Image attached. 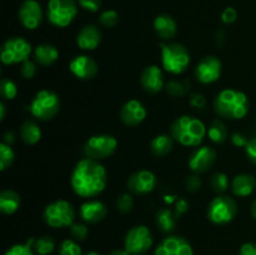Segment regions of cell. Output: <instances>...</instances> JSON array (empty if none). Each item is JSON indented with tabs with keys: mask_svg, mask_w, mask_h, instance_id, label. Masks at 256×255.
Listing matches in <instances>:
<instances>
[{
	"mask_svg": "<svg viewBox=\"0 0 256 255\" xmlns=\"http://www.w3.org/2000/svg\"><path fill=\"white\" fill-rule=\"evenodd\" d=\"M60 105V98L56 92L44 89L35 94L34 99L30 102L29 110L34 118L48 122L59 112Z\"/></svg>",
	"mask_w": 256,
	"mask_h": 255,
	"instance_id": "obj_5",
	"label": "cell"
},
{
	"mask_svg": "<svg viewBox=\"0 0 256 255\" xmlns=\"http://www.w3.org/2000/svg\"><path fill=\"white\" fill-rule=\"evenodd\" d=\"M69 69L72 74L82 80H90L96 76L99 68L96 62L88 55H79L70 62Z\"/></svg>",
	"mask_w": 256,
	"mask_h": 255,
	"instance_id": "obj_17",
	"label": "cell"
},
{
	"mask_svg": "<svg viewBox=\"0 0 256 255\" xmlns=\"http://www.w3.org/2000/svg\"><path fill=\"white\" fill-rule=\"evenodd\" d=\"M214 109L216 114L224 119H242L250 110L249 98L239 90L224 89L215 98Z\"/></svg>",
	"mask_w": 256,
	"mask_h": 255,
	"instance_id": "obj_2",
	"label": "cell"
},
{
	"mask_svg": "<svg viewBox=\"0 0 256 255\" xmlns=\"http://www.w3.org/2000/svg\"><path fill=\"white\" fill-rule=\"evenodd\" d=\"M245 152H246L250 162L256 165V138H252V139L249 140L248 145L245 146Z\"/></svg>",
	"mask_w": 256,
	"mask_h": 255,
	"instance_id": "obj_44",
	"label": "cell"
},
{
	"mask_svg": "<svg viewBox=\"0 0 256 255\" xmlns=\"http://www.w3.org/2000/svg\"><path fill=\"white\" fill-rule=\"evenodd\" d=\"M210 185H212V190L215 192H226L229 189V178L224 172H215L212 178H210Z\"/></svg>",
	"mask_w": 256,
	"mask_h": 255,
	"instance_id": "obj_32",
	"label": "cell"
},
{
	"mask_svg": "<svg viewBox=\"0 0 256 255\" xmlns=\"http://www.w3.org/2000/svg\"><path fill=\"white\" fill-rule=\"evenodd\" d=\"M188 89H189L188 82H180L176 80H172L165 85V90L168 92V94L172 95V96H182V95L186 94Z\"/></svg>",
	"mask_w": 256,
	"mask_h": 255,
	"instance_id": "obj_35",
	"label": "cell"
},
{
	"mask_svg": "<svg viewBox=\"0 0 256 255\" xmlns=\"http://www.w3.org/2000/svg\"><path fill=\"white\" fill-rule=\"evenodd\" d=\"M189 102H190V105L196 108V109H202V108H204L205 105H206V100H205L204 95L198 94V92H194V94L190 95Z\"/></svg>",
	"mask_w": 256,
	"mask_h": 255,
	"instance_id": "obj_45",
	"label": "cell"
},
{
	"mask_svg": "<svg viewBox=\"0 0 256 255\" xmlns=\"http://www.w3.org/2000/svg\"><path fill=\"white\" fill-rule=\"evenodd\" d=\"M108 208L100 200H88L80 205L79 215L82 222L89 224H96L106 216Z\"/></svg>",
	"mask_w": 256,
	"mask_h": 255,
	"instance_id": "obj_20",
	"label": "cell"
},
{
	"mask_svg": "<svg viewBox=\"0 0 256 255\" xmlns=\"http://www.w3.org/2000/svg\"><path fill=\"white\" fill-rule=\"evenodd\" d=\"M239 255H256V244L254 242H245L240 248Z\"/></svg>",
	"mask_w": 256,
	"mask_h": 255,
	"instance_id": "obj_48",
	"label": "cell"
},
{
	"mask_svg": "<svg viewBox=\"0 0 256 255\" xmlns=\"http://www.w3.org/2000/svg\"><path fill=\"white\" fill-rule=\"evenodd\" d=\"M162 64L165 72L170 74H182L190 65V52L185 45L180 42H160Z\"/></svg>",
	"mask_w": 256,
	"mask_h": 255,
	"instance_id": "obj_4",
	"label": "cell"
},
{
	"mask_svg": "<svg viewBox=\"0 0 256 255\" xmlns=\"http://www.w3.org/2000/svg\"><path fill=\"white\" fill-rule=\"evenodd\" d=\"M252 218L256 220V199L254 200V202H252Z\"/></svg>",
	"mask_w": 256,
	"mask_h": 255,
	"instance_id": "obj_52",
	"label": "cell"
},
{
	"mask_svg": "<svg viewBox=\"0 0 256 255\" xmlns=\"http://www.w3.org/2000/svg\"><path fill=\"white\" fill-rule=\"evenodd\" d=\"M108 174L98 160L85 158L76 162L70 176L72 190L80 198L92 199L102 194L106 188Z\"/></svg>",
	"mask_w": 256,
	"mask_h": 255,
	"instance_id": "obj_1",
	"label": "cell"
},
{
	"mask_svg": "<svg viewBox=\"0 0 256 255\" xmlns=\"http://www.w3.org/2000/svg\"><path fill=\"white\" fill-rule=\"evenodd\" d=\"M189 209V202H188L186 199H178L176 202H175V215L176 216H180L184 212H188Z\"/></svg>",
	"mask_w": 256,
	"mask_h": 255,
	"instance_id": "obj_47",
	"label": "cell"
},
{
	"mask_svg": "<svg viewBox=\"0 0 256 255\" xmlns=\"http://www.w3.org/2000/svg\"><path fill=\"white\" fill-rule=\"evenodd\" d=\"M154 28L156 34L162 40H170L176 34V22L174 18L168 14L158 15L154 20Z\"/></svg>",
	"mask_w": 256,
	"mask_h": 255,
	"instance_id": "obj_23",
	"label": "cell"
},
{
	"mask_svg": "<svg viewBox=\"0 0 256 255\" xmlns=\"http://www.w3.org/2000/svg\"><path fill=\"white\" fill-rule=\"evenodd\" d=\"M35 62L42 66H50L59 58V50L52 44H42L35 48Z\"/></svg>",
	"mask_w": 256,
	"mask_h": 255,
	"instance_id": "obj_24",
	"label": "cell"
},
{
	"mask_svg": "<svg viewBox=\"0 0 256 255\" xmlns=\"http://www.w3.org/2000/svg\"><path fill=\"white\" fill-rule=\"evenodd\" d=\"M216 160V152L209 146L196 148L189 156V168L195 174L206 172Z\"/></svg>",
	"mask_w": 256,
	"mask_h": 255,
	"instance_id": "obj_16",
	"label": "cell"
},
{
	"mask_svg": "<svg viewBox=\"0 0 256 255\" xmlns=\"http://www.w3.org/2000/svg\"><path fill=\"white\" fill-rule=\"evenodd\" d=\"M110 255H132V254H130V252L125 249H116V250H114V252H112Z\"/></svg>",
	"mask_w": 256,
	"mask_h": 255,
	"instance_id": "obj_50",
	"label": "cell"
},
{
	"mask_svg": "<svg viewBox=\"0 0 256 255\" xmlns=\"http://www.w3.org/2000/svg\"><path fill=\"white\" fill-rule=\"evenodd\" d=\"M102 42V32L95 25H85L76 36V44L82 50H95Z\"/></svg>",
	"mask_w": 256,
	"mask_h": 255,
	"instance_id": "obj_21",
	"label": "cell"
},
{
	"mask_svg": "<svg viewBox=\"0 0 256 255\" xmlns=\"http://www.w3.org/2000/svg\"><path fill=\"white\" fill-rule=\"evenodd\" d=\"M236 212V202L228 195H219L208 206V219L216 225H225L234 220Z\"/></svg>",
	"mask_w": 256,
	"mask_h": 255,
	"instance_id": "obj_8",
	"label": "cell"
},
{
	"mask_svg": "<svg viewBox=\"0 0 256 255\" xmlns=\"http://www.w3.org/2000/svg\"><path fill=\"white\" fill-rule=\"evenodd\" d=\"M228 135H229V132H228L226 125L219 119L214 120L208 129V136L215 144H222L228 139Z\"/></svg>",
	"mask_w": 256,
	"mask_h": 255,
	"instance_id": "obj_29",
	"label": "cell"
},
{
	"mask_svg": "<svg viewBox=\"0 0 256 255\" xmlns=\"http://www.w3.org/2000/svg\"><path fill=\"white\" fill-rule=\"evenodd\" d=\"M32 249L38 255H49L54 252L55 242L52 236H42L34 240Z\"/></svg>",
	"mask_w": 256,
	"mask_h": 255,
	"instance_id": "obj_30",
	"label": "cell"
},
{
	"mask_svg": "<svg viewBox=\"0 0 256 255\" xmlns=\"http://www.w3.org/2000/svg\"><path fill=\"white\" fill-rule=\"evenodd\" d=\"M238 19V12L234 8H226L222 12V20L224 24H232Z\"/></svg>",
	"mask_w": 256,
	"mask_h": 255,
	"instance_id": "obj_43",
	"label": "cell"
},
{
	"mask_svg": "<svg viewBox=\"0 0 256 255\" xmlns=\"http://www.w3.org/2000/svg\"><path fill=\"white\" fill-rule=\"evenodd\" d=\"M118 148V140L112 135L99 134L90 138L84 145V154L94 160H102L112 156Z\"/></svg>",
	"mask_w": 256,
	"mask_h": 255,
	"instance_id": "obj_10",
	"label": "cell"
},
{
	"mask_svg": "<svg viewBox=\"0 0 256 255\" xmlns=\"http://www.w3.org/2000/svg\"><path fill=\"white\" fill-rule=\"evenodd\" d=\"M132 205H134V199H132V195L128 194V192L119 195V198L116 200V208L120 212L128 214V212H132Z\"/></svg>",
	"mask_w": 256,
	"mask_h": 255,
	"instance_id": "obj_38",
	"label": "cell"
},
{
	"mask_svg": "<svg viewBox=\"0 0 256 255\" xmlns=\"http://www.w3.org/2000/svg\"><path fill=\"white\" fill-rule=\"evenodd\" d=\"M78 15V4L75 0H49L46 16L49 22L58 28H66Z\"/></svg>",
	"mask_w": 256,
	"mask_h": 255,
	"instance_id": "obj_7",
	"label": "cell"
},
{
	"mask_svg": "<svg viewBox=\"0 0 256 255\" xmlns=\"http://www.w3.org/2000/svg\"><path fill=\"white\" fill-rule=\"evenodd\" d=\"M70 234L78 242H82V240L86 239L88 234H89V230L85 224L82 222H74V224L70 226Z\"/></svg>",
	"mask_w": 256,
	"mask_h": 255,
	"instance_id": "obj_39",
	"label": "cell"
},
{
	"mask_svg": "<svg viewBox=\"0 0 256 255\" xmlns=\"http://www.w3.org/2000/svg\"><path fill=\"white\" fill-rule=\"evenodd\" d=\"M30 54H32V44L22 36H12L2 44L0 59L5 65L19 64L29 60Z\"/></svg>",
	"mask_w": 256,
	"mask_h": 255,
	"instance_id": "obj_9",
	"label": "cell"
},
{
	"mask_svg": "<svg viewBox=\"0 0 256 255\" xmlns=\"http://www.w3.org/2000/svg\"><path fill=\"white\" fill-rule=\"evenodd\" d=\"M0 95L4 100H12L18 95V88L10 79H2L0 82Z\"/></svg>",
	"mask_w": 256,
	"mask_h": 255,
	"instance_id": "obj_33",
	"label": "cell"
},
{
	"mask_svg": "<svg viewBox=\"0 0 256 255\" xmlns=\"http://www.w3.org/2000/svg\"><path fill=\"white\" fill-rule=\"evenodd\" d=\"M14 142H15L14 134H12V132H8L6 134L4 135V142H5V144H8V145H12Z\"/></svg>",
	"mask_w": 256,
	"mask_h": 255,
	"instance_id": "obj_49",
	"label": "cell"
},
{
	"mask_svg": "<svg viewBox=\"0 0 256 255\" xmlns=\"http://www.w3.org/2000/svg\"><path fill=\"white\" fill-rule=\"evenodd\" d=\"M5 112H6V108H5L4 102H0V120L5 119Z\"/></svg>",
	"mask_w": 256,
	"mask_h": 255,
	"instance_id": "obj_51",
	"label": "cell"
},
{
	"mask_svg": "<svg viewBox=\"0 0 256 255\" xmlns=\"http://www.w3.org/2000/svg\"><path fill=\"white\" fill-rule=\"evenodd\" d=\"M222 72V64L220 59L214 55L202 58L195 69V78L202 84H212L219 80Z\"/></svg>",
	"mask_w": 256,
	"mask_h": 255,
	"instance_id": "obj_12",
	"label": "cell"
},
{
	"mask_svg": "<svg viewBox=\"0 0 256 255\" xmlns=\"http://www.w3.org/2000/svg\"><path fill=\"white\" fill-rule=\"evenodd\" d=\"M119 22V14L115 10H105L100 14L99 22L104 28H112Z\"/></svg>",
	"mask_w": 256,
	"mask_h": 255,
	"instance_id": "obj_37",
	"label": "cell"
},
{
	"mask_svg": "<svg viewBox=\"0 0 256 255\" xmlns=\"http://www.w3.org/2000/svg\"><path fill=\"white\" fill-rule=\"evenodd\" d=\"M15 154L12 152V146L5 142L0 144V170L5 172L8 168L12 166V164L14 162Z\"/></svg>",
	"mask_w": 256,
	"mask_h": 255,
	"instance_id": "obj_31",
	"label": "cell"
},
{
	"mask_svg": "<svg viewBox=\"0 0 256 255\" xmlns=\"http://www.w3.org/2000/svg\"><path fill=\"white\" fill-rule=\"evenodd\" d=\"M19 20L25 29L35 30L42 22V8L36 0H25L19 8Z\"/></svg>",
	"mask_w": 256,
	"mask_h": 255,
	"instance_id": "obj_14",
	"label": "cell"
},
{
	"mask_svg": "<svg viewBox=\"0 0 256 255\" xmlns=\"http://www.w3.org/2000/svg\"><path fill=\"white\" fill-rule=\"evenodd\" d=\"M20 136L25 144L34 145L42 138V130L36 122H34L32 120H26L20 128Z\"/></svg>",
	"mask_w": 256,
	"mask_h": 255,
	"instance_id": "obj_28",
	"label": "cell"
},
{
	"mask_svg": "<svg viewBox=\"0 0 256 255\" xmlns=\"http://www.w3.org/2000/svg\"><path fill=\"white\" fill-rule=\"evenodd\" d=\"M206 134L208 130L204 122L189 115L175 119L170 126L172 139L184 146H199Z\"/></svg>",
	"mask_w": 256,
	"mask_h": 255,
	"instance_id": "obj_3",
	"label": "cell"
},
{
	"mask_svg": "<svg viewBox=\"0 0 256 255\" xmlns=\"http://www.w3.org/2000/svg\"><path fill=\"white\" fill-rule=\"evenodd\" d=\"M154 255H194V250L185 238L169 235L158 245Z\"/></svg>",
	"mask_w": 256,
	"mask_h": 255,
	"instance_id": "obj_13",
	"label": "cell"
},
{
	"mask_svg": "<svg viewBox=\"0 0 256 255\" xmlns=\"http://www.w3.org/2000/svg\"><path fill=\"white\" fill-rule=\"evenodd\" d=\"M20 72L25 79H32L36 72V64L32 60H26V62H22V68H20Z\"/></svg>",
	"mask_w": 256,
	"mask_h": 255,
	"instance_id": "obj_40",
	"label": "cell"
},
{
	"mask_svg": "<svg viewBox=\"0 0 256 255\" xmlns=\"http://www.w3.org/2000/svg\"><path fill=\"white\" fill-rule=\"evenodd\" d=\"M140 84L149 94H158L164 89V75L158 65H150L142 70L140 75Z\"/></svg>",
	"mask_w": 256,
	"mask_h": 255,
	"instance_id": "obj_19",
	"label": "cell"
},
{
	"mask_svg": "<svg viewBox=\"0 0 256 255\" xmlns=\"http://www.w3.org/2000/svg\"><path fill=\"white\" fill-rule=\"evenodd\" d=\"M42 216L45 222L54 229L72 226L75 220V209L66 200H56L46 205Z\"/></svg>",
	"mask_w": 256,
	"mask_h": 255,
	"instance_id": "obj_6",
	"label": "cell"
},
{
	"mask_svg": "<svg viewBox=\"0 0 256 255\" xmlns=\"http://www.w3.org/2000/svg\"><path fill=\"white\" fill-rule=\"evenodd\" d=\"M172 146H174V139L172 135H158L150 142V150L155 156H165L172 152Z\"/></svg>",
	"mask_w": 256,
	"mask_h": 255,
	"instance_id": "obj_26",
	"label": "cell"
},
{
	"mask_svg": "<svg viewBox=\"0 0 256 255\" xmlns=\"http://www.w3.org/2000/svg\"><path fill=\"white\" fill-rule=\"evenodd\" d=\"M84 255H100V254H98L96 252H86V254H84Z\"/></svg>",
	"mask_w": 256,
	"mask_h": 255,
	"instance_id": "obj_53",
	"label": "cell"
},
{
	"mask_svg": "<svg viewBox=\"0 0 256 255\" xmlns=\"http://www.w3.org/2000/svg\"><path fill=\"white\" fill-rule=\"evenodd\" d=\"M59 255H82V248L74 240L66 239L60 244Z\"/></svg>",
	"mask_w": 256,
	"mask_h": 255,
	"instance_id": "obj_36",
	"label": "cell"
},
{
	"mask_svg": "<svg viewBox=\"0 0 256 255\" xmlns=\"http://www.w3.org/2000/svg\"><path fill=\"white\" fill-rule=\"evenodd\" d=\"M78 4L84 10L90 12H96L102 8V0H78Z\"/></svg>",
	"mask_w": 256,
	"mask_h": 255,
	"instance_id": "obj_41",
	"label": "cell"
},
{
	"mask_svg": "<svg viewBox=\"0 0 256 255\" xmlns=\"http://www.w3.org/2000/svg\"><path fill=\"white\" fill-rule=\"evenodd\" d=\"M158 185L156 176L149 170H139L128 179V189L136 195H146L154 192Z\"/></svg>",
	"mask_w": 256,
	"mask_h": 255,
	"instance_id": "obj_15",
	"label": "cell"
},
{
	"mask_svg": "<svg viewBox=\"0 0 256 255\" xmlns=\"http://www.w3.org/2000/svg\"><path fill=\"white\" fill-rule=\"evenodd\" d=\"M22 204L20 195L14 190H2L0 192V212L5 215H12L19 209Z\"/></svg>",
	"mask_w": 256,
	"mask_h": 255,
	"instance_id": "obj_25",
	"label": "cell"
},
{
	"mask_svg": "<svg viewBox=\"0 0 256 255\" xmlns=\"http://www.w3.org/2000/svg\"><path fill=\"white\" fill-rule=\"evenodd\" d=\"M32 244H34V239H29L25 244L12 245L6 250L5 255H35L32 252Z\"/></svg>",
	"mask_w": 256,
	"mask_h": 255,
	"instance_id": "obj_34",
	"label": "cell"
},
{
	"mask_svg": "<svg viewBox=\"0 0 256 255\" xmlns=\"http://www.w3.org/2000/svg\"><path fill=\"white\" fill-rule=\"evenodd\" d=\"M176 215L168 208L160 209L156 212V225L160 232L164 234H169L176 226Z\"/></svg>",
	"mask_w": 256,
	"mask_h": 255,
	"instance_id": "obj_27",
	"label": "cell"
},
{
	"mask_svg": "<svg viewBox=\"0 0 256 255\" xmlns=\"http://www.w3.org/2000/svg\"><path fill=\"white\" fill-rule=\"evenodd\" d=\"M256 188V180L250 174H240L232 179V190L234 195L239 198L249 196L254 192Z\"/></svg>",
	"mask_w": 256,
	"mask_h": 255,
	"instance_id": "obj_22",
	"label": "cell"
},
{
	"mask_svg": "<svg viewBox=\"0 0 256 255\" xmlns=\"http://www.w3.org/2000/svg\"><path fill=\"white\" fill-rule=\"evenodd\" d=\"M185 186L186 190L190 192H199L200 188H202V180L198 175H192V176H188L186 182H185Z\"/></svg>",
	"mask_w": 256,
	"mask_h": 255,
	"instance_id": "obj_42",
	"label": "cell"
},
{
	"mask_svg": "<svg viewBox=\"0 0 256 255\" xmlns=\"http://www.w3.org/2000/svg\"><path fill=\"white\" fill-rule=\"evenodd\" d=\"M232 142L238 148H245L248 145V142H249V140H248V138L245 136L244 134H242V132H234V134L232 135Z\"/></svg>",
	"mask_w": 256,
	"mask_h": 255,
	"instance_id": "obj_46",
	"label": "cell"
},
{
	"mask_svg": "<svg viewBox=\"0 0 256 255\" xmlns=\"http://www.w3.org/2000/svg\"><path fill=\"white\" fill-rule=\"evenodd\" d=\"M152 235L145 225H136L128 232L124 240L125 250L132 255H142L152 248Z\"/></svg>",
	"mask_w": 256,
	"mask_h": 255,
	"instance_id": "obj_11",
	"label": "cell"
},
{
	"mask_svg": "<svg viewBox=\"0 0 256 255\" xmlns=\"http://www.w3.org/2000/svg\"><path fill=\"white\" fill-rule=\"evenodd\" d=\"M146 118V109L139 100L132 99L120 109V119L128 126H136Z\"/></svg>",
	"mask_w": 256,
	"mask_h": 255,
	"instance_id": "obj_18",
	"label": "cell"
}]
</instances>
